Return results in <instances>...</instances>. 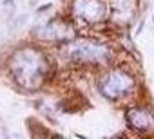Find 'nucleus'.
Listing matches in <instances>:
<instances>
[{
  "mask_svg": "<svg viewBox=\"0 0 154 139\" xmlns=\"http://www.w3.org/2000/svg\"><path fill=\"white\" fill-rule=\"evenodd\" d=\"M47 56L36 49L16 51L9 58V71L13 80L27 90H36L44 85L49 72Z\"/></svg>",
  "mask_w": 154,
  "mask_h": 139,
  "instance_id": "f257e3e1",
  "label": "nucleus"
},
{
  "mask_svg": "<svg viewBox=\"0 0 154 139\" xmlns=\"http://www.w3.org/2000/svg\"><path fill=\"white\" fill-rule=\"evenodd\" d=\"M62 52L69 60L89 65H107L111 61V51L92 40H67L62 45Z\"/></svg>",
  "mask_w": 154,
  "mask_h": 139,
  "instance_id": "f03ea898",
  "label": "nucleus"
},
{
  "mask_svg": "<svg viewBox=\"0 0 154 139\" xmlns=\"http://www.w3.org/2000/svg\"><path fill=\"white\" fill-rule=\"evenodd\" d=\"M136 87V81H134V76L125 71V69H112L109 72H105L101 80L98 81V89L101 92V96L111 101H116L123 96L131 94Z\"/></svg>",
  "mask_w": 154,
  "mask_h": 139,
  "instance_id": "7ed1b4c3",
  "label": "nucleus"
},
{
  "mask_svg": "<svg viewBox=\"0 0 154 139\" xmlns=\"http://www.w3.org/2000/svg\"><path fill=\"white\" fill-rule=\"evenodd\" d=\"M73 13L84 24H101L107 18L109 9L104 0H75Z\"/></svg>",
  "mask_w": 154,
  "mask_h": 139,
  "instance_id": "20e7f679",
  "label": "nucleus"
},
{
  "mask_svg": "<svg viewBox=\"0 0 154 139\" xmlns=\"http://www.w3.org/2000/svg\"><path fill=\"white\" fill-rule=\"evenodd\" d=\"M125 121L140 135L154 134V114L147 107H132L125 112Z\"/></svg>",
  "mask_w": 154,
  "mask_h": 139,
  "instance_id": "39448f33",
  "label": "nucleus"
},
{
  "mask_svg": "<svg viewBox=\"0 0 154 139\" xmlns=\"http://www.w3.org/2000/svg\"><path fill=\"white\" fill-rule=\"evenodd\" d=\"M136 13V0H114L112 4V22L118 25L129 24Z\"/></svg>",
  "mask_w": 154,
  "mask_h": 139,
  "instance_id": "423d86ee",
  "label": "nucleus"
},
{
  "mask_svg": "<svg viewBox=\"0 0 154 139\" xmlns=\"http://www.w3.org/2000/svg\"><path fill=\"white\" fill-rule=\"evenodd\" d=\"M35 35L42 40H62V38H69V29L65 24H56L55 20L49 24H42L35 29Z\"/></svg>",
  "mask_w": 154,
  "mask_h": 139,
  "instance_id": "0eeeda50",
  "label": "nucleus"
},
{
  "mask_svg": "<svg viewBox=\"0 0 154 139\" xmlns=\"http://www.w3.org/2000/svg\"><path fill=\"white\" fill-rule=\"evenodd\" d=\"M29 123V128H36V125H35V121H27ZM35 135H38V132H33ZM40 134H42V135H45L47 134V130H42V132H40Z\"/></svg>",
  "mask_w": 154,
  "mask_h": 139,
  "instance_id": "6e6552de",
  "label": "nucleus"
},
{
  "mask_svg": "<svg viewBox=\"0 0 154 139\" xmlns=\"http://www.w3.org/2000/svg\"><path fill=\"white\" fill-rule=\"evenodd\" d=\"M51 7H53L51 4H45V6H42V7L38 9V13H44V11H47V9H51Z\"/></svg>",
  "mask_w": 154,
  "mask_h": 139,
  "instance_id": "1a4fd4ad",
  "label": "nucleus"
},
{
  "mask_svg": "<svg viewBox=\"0 0 154 139\" xmlns=\"http://www.w3.org/2000/svg\"><path fill=\"white\" fill-rule=\"evenodd\" d=\"M152 20H154V18H152Z\"/></svg>",
  "mask_w": 154,
  "mask_h": 139,
  "instance_id": "9d476101",
  "label": "nucleus"
}]
</instances>
